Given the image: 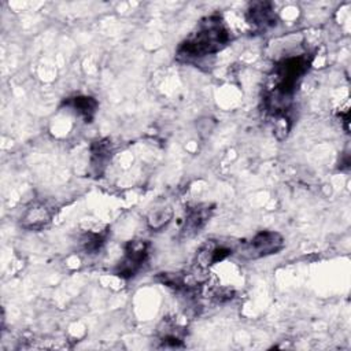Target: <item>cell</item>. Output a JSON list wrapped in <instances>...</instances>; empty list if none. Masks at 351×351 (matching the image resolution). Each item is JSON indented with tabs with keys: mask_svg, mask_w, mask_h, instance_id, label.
Segmentation results:
<instances>
[{
	"mask_svg": "<svg viewBox=\"0 0 351 351\" xmlns=\"http://www.w3.org/2000/svg\"><path fill=\"white\" fill-rule=\"evenodd\" d=\"M230 40L219 15H211L203 19L197 30L185 38L177 48V59L181 62H195L222 51Z\"/></svg>",
	"mask_w": 351,
	"mask_h": 351,
	"instance_id": "1",
	"label": "cell"
},
{
	"mask_svg": "<svg viewBox=\"0 0 351 351\" xmlns=\"http://www.w3.org/2000/svg\"><path fill=\"white\" fill-rule=\"evenodd\" d=\"M149 255V243L147 240H130L126 243L123 256L115 267V274L121 278H133L144 266Z\"/></svg>",
	"mask_w": 351,
	"mask_h": 351,
	"instance_id": "2",
	"label": "cell"
},
{
	"mask_svg": "<svg viewBox=\"0 0 351 351\" xmlns=\"http://www.w3.org/2000/svg\"><path fill=\"white\" fill-rule=\"evenodd\" d=\"M284 248V237L278 232L262 230L256 233L250 241L244 243L239 250L245 259H259L277 254Z\"/></svg>",
	"mask_w": 351,
	"mask_h": 351,
	"instance_id": "3",
	"label": "cell"
},
{
	"mask_svg": "<svg viewBox=\"0 0 351 351\" xmlns=\"http://www.w3.org/2000/svg\"><path fill=\"white\" fill-rule=\"evenodd\" d=\"M233 248L229 243L208 240L206 241L196 254V266L199 269H207L218 262H222L228 256H230Z\"/></svg>",
	"mask_w": 351,
	"mask_h": 351,
	"instance_id": "4",
	"label": "cell"
},
{
	"mask_svg": "<svg viewBox=\"0 0 351 351\" xmlns=\"http://www.w3.org/2000/svg\"><path fill=\"white\" fill-rule=\"evenodd\" d=\"M247 22L258 30H267L277 23V15L271 3L256 1L250 5L245 12Z\"/></svg>",
	"mask_w": 351,
	"mask_h": 351,
	"instance_id": "5",
	"label": "cell"
},
{
	"mask_svg": "<svg viewBox=\"0 0 351 351\" xmlns=\"http://www.w3.org/2000/svg\"><path fill=\"white\" fill-rule=\"evenodd\" d=\"M52 214L43 203H32L21 218V225L29 230H40L51 222Z\"/></svg>",
	"mask_w": 351,
	"mask_h": 351,
	"instance_id": "6",
	"label": "cell"
},
{
	"mask_svg": "<svg viewBox=\"0 0 351 351\" xmlns=\"http://www.w3.org/2000/svg\"><path fill=\"white\" fill-rule=\"evenodd\" d=\"M211 213H213V208L210 204H196L193 207H189L186 210L184 233L186 236H192L200 232V229L208 222Z\"/></svg>",
	"mask_w": 351,
	"mask_h": 351,
	"instance_id": "7",
	"label": "cell"
},
{
	"mask_svg": "<svg viewBox=\"0 0 351 351\" xmlns=\"http://www.w3.org/2000/svg\"><path fill=\"white\" fill-rule=\"evenodd\" d=\"M111 159V144L108 140H97L90 147V167L95 174H101Z\"/></svg>",
	"mask_w": 351,
	"mask_h": 351,
	"instance_id": "8",
	"label": "cell"
},
{
	"mask_svg": "<svg viewBox=\"0 0 351 351\" xmlns=\"http://www.w3.org/2000/svg\"><path fill=\"white\" fill-rule=\"evenodd\" d=\"M66 106L71 107L78 115H81L85 122H90L97 111L99 103L92 96H75L66 101Z\"/></svg>",
	"mask_w": 351,
	"mask_h": 351,
	"instance_id": "9",
	"label": "cell"
},
{
	"mask_svg": "<svg viewBox=\"0 0 351 351\" xmlns=\"http://www.w3.org/2000/svg\"><path fill=\"white\" fill-rule=\"evenodd\" d=\"M107 239V232L106 230H88L81 234L80 237V247L81 250L88 254H96L101 250L103 244L106 243Z\"/></svg>",
	"mask_w": 351,
	"mask_h": 351,
	"instance_id": "10",
	"label": "cell"
},
{
	"mask_svg": "<svg viewBox=\"0 0 351 351\" xmlns=\"http://www.w3.org/2000/svg\"><path fill=\"white\" fill-rule=\"evenodd\" d=\"M173 218V210L169 206H160L152 208L147 215V225L151 230L159 232L166 228Z\"/></svg>",
	"mask_w": 351,
	"mask_h": 351,
	"instance_id": "11",
	"label": "cell"
}]
</instances>
